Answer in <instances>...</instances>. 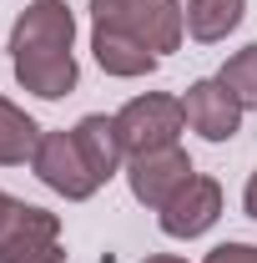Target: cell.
<instances>
[{
  "instance_id": "cell-5",
  "label": "cell",
  "mask_w": 257,
  "mask_h": 263,
  "mask_svg": "<svg viewBox=\"0 0 257 263\" xmlns=\"http://www.w3.org/2000/svg\"><path fill=\"white\" fill-rule=\"evenodd\" d=\"M227 213V197H222V182L217 177H207V172H192L172 202L157 213V228L172 238V243H197V238H207V233L217 228V218Z\"/></svg>"
},
{
  "instance_id": "cell-11",
  "label": "cell",
  "mask_w": 257,
  "mask_h": 263,
  "mask_svg": "<svg viewBox=\"0 0 257 263\" xmlns=\"http://www.w3.org/2000/svg\"><path fill=\"white\" fill-rule=\"evenodd\" d=\"M40 137H46V127L35 122L26 106L0 97V167H31Z\"/></svg>"
},
{
  "instance_id": "cell-4",
  "label": "cell",
  "mask_w": 257,
  "mask_h": 263,
  "mask_svg": "<svg viewBox=\"0 0 257 263\" xmlns=\"http://www.w3.org/2000/svg\"><path fill=\"white\" fill-rule=\"evenodd\" d=\"M116 132H121L126 157L152 152V147H177L182 132H187L182 97H172V91H141V97H131L116 111Z\"/></svg>"
},
{
  "instance_id": "cell-7",
  "label": "cell",
  "mask_w": 257,
  "mask_h": 263,
  "mask_svg": "<svg viewBox=\"0 0 257 263\" xmlns=\"http://www.w3.org/2000/svg\"><path fill=\"white\" fill-rule=\"evenodd\" d=\"M192 172H197V167H192V157H187V147H182V142H177V147L136 152V157H126V167H121L131 197H136L146 213H161V208L172 202V193H177Z\"/></svg>"
},
{
  "instance_id": "cell-13",
  "label": "cell",
  "mask_w": 257,
  "mask_h": 263,
  "mask_svg": "<svg viewBox=\"0 0 257 263\" xmlns=\"http://www.w3.org/2000/svg\"><path fill=\"white\" fill-rule=\"evenodd\" d=\"M217 81L242 101V111H257V41H247L242 51L227 56L222 71H217Z\"/></svg>"
},
{
  "instance_id": "cell-10",
  "label": "cell",
  "mask_w": 257,
  "mask_h": 263,
  "mask_svg": "<svg viewBox=\"0 0 257 263\" xmlns=\"http://www.w3.org/2000/svg\"><path fill=\"white\" fill-rule=\"evenodd\" d=\"M71 132H76V142H81L91 172L101 177V187H106L111 177H121V167H126V147H121V132H116V111H111V117H106V111H86Z\"/></svg>"
},
{
  "instance_id": "cell-8",
  "label": "cell",
  "mask_w": 257,
  "mask_h": 263,
  "mask_svg": "<svg viewBox=\"0 0 257 263\" xmlns=\"http://www.w3.org/2000/svg\"><path fill=\"white\" fill-rule=\"evenodd\" d=\"M182 111H187V127L202 142H232L242 132V101L227 91L217 76H197L192 86L182 91Z\"/></svg>"
},
{
  "instance_id": "cell-9",
  "label": "cell",
  "mask_w": 257,
  "mask_h": 263,
  "mask_svg": "<svg viewBox=\"0 0 257 263\" xmlns=\"http://www.w3.org/2000/svg\"><path fill=\"white\" fill-rule=\"evenodd\" d=\"M91 61H96L106 76H116V81H141V76H152L161 66V56L146 41H136V35H126V31L91 26Z\"/></svg>"
},
{
  "instance_id": "cell-16",
  "label": "cell",
  "mask_w": 257,
  "mask_h": 263,
  "mask_svg": "<svg viewBox=\"0 0 257 263\" xmlns=\"http://www.w3.org/2000/svg\"><path fill=\"white\" fill-rule=\"evenodd\" d=\"M20 202H26V197H15V193H5V187H0V233H5L10 218H15V208H20Z\"/></svg>"
},
{
  "instance_id": "cell-15",
  "label": "cell",
  "mask_w": 257,
  "mask_h": 263,
  "mask_svg": "<svg viewBox=\"0 0 257 263\" xmlns=\"http://www.w3.org/2000/svg\"><path fill=\"white\" fill-rule=\"evenodd\" d=\"M242 213L257 223V167H252V177H247V187H242Z\"/></svg>"
},
{
  "instance_id": "cell-2",
  "label": "cell",
  "mask_w": 257,
  "mask_h": 263,
  "mask_svg": "<svg viewBox=\"0 0 257 263\" xmlns=\"http://www.w3.org/2000/svg\"><path fill=\"white\" fill-rule=\"evenodd\" d=\"M91 26H111L146 41L157 56H172L187 41V5L182 0H86Z\"/></svg>"
},
{
  "instance_id": "cell-14",
  "label": "cell",
  "mask_w": 257,
  "mask_h": 263,
  "mask_svg": "<svg viewBox=\"0 0 257 263\" xmlns=\"http://www.w3.org/2000/svg\"><path fill=\"white\" fill-rule=\"evenodd\" d=\"M202 263H257V243H237V238H227V243H217Z\"/></svg>"
},
{
  "instance_id": "cell-6",
  "label": "cell",
  "mask_w": 257,
  "mask_h": 263,
  "mask_svg": "<svg viewBox=\"0 0 257 263\" xmlns=\"http://www.w3.org/2000/svg\"><path fill=\"white\" fill-rule=\"evenodd\" d=\"M0 263H66V233L61 213L20 202L15 218L0 233Z\"/></svg>"
},
{
  "instance_id": "cell-1",
  "label": "cell",
  "mask_w": 257,
  "mask_h": 263,
  "mask_svg": "<svg viewBox=\"0 0 257 263\" xmlns=\"http://www.w3.org/2000/svg\"><path fill=\"white\" fill-rule=\"evenodd\" d=\"M10 71L20 81V91L40 101H61L76 91L81 81V61H76V10L66 0H31L15 26H10Z\"/></svg>"
},
{
  "instance_id": "cell-12",
  "label": "cell",
  "mask_w": 257,
  "mask_h": 263,
  "mask_svg": "<svg viewBox=\"0 0 257 263\" xmlns=\"http://www.w3.org/2000/svg\"><path fill=\"white\" fill-rule=\"evenodd\" d=\"M187 5V35L197 46H217L242 26L247 0H182Z\"/></svg>"
},
{
  "instance_id": "cell-3",
  "label": "cell",
  "mask_w": 257,
  "mask_h": 263,
  "mask_svg": "<svg viewBox=\"0 0 257 263\" xmlns=\"http://www.w3.org/2000/svg\"><path fill=\"white\" fill-rule=\"evenodd\" d=\"M31 172L66 202H91L101 193V177L91 172L76 132H66V127H46V137H40V147L31 157Z\"/></svg>"
},
{
  "instance_id": "cell-17",
  "label": "cell",
  "mask_w": 257,
  "mask_h": 263,
  "mask_svg": "<svg viewBox=\"0 0 257 263\" xmlns=\"http://www.w3.org/2000/svg\"><path fill=\"white\" fill-rule=\"evenodd\" d=\"M141 263H187V258H182V253H146Z\"/></svg>"
}]
</instances>
